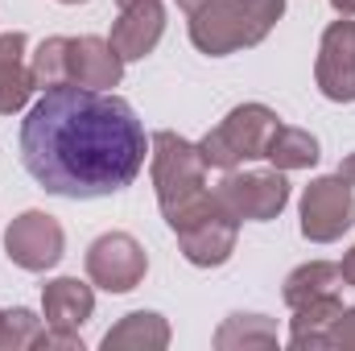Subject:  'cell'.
I'll list each match as a JSON object with an SVG mask.
<instances>
[{
    "mask_svg": "<svg viewBox=\"0 0 355 351\" xmlns=\"http://www.w3.org/2000/svg\"><path fill=\"white\" fill-rule=\"evenodd\" d=\"M277 128H281V116L268 103H240L198 141V153L207 170H236L244 162L265 157Z\"/></svg>",
    "mask_w": 355,
    "mask_h": 351,
    "instance_id": "obj_4",
    "label": "cell"
},
{
    "mask_svg": "<svg viewBox=\"0 0 355 351\" xmlns=\"http://www.w3.org/2000/svg\"><path fill=\"white\" fill-rule=\"evenodd\" d=\"M318 91L331 103H355V21L339 17L322 29L318 62H314Z\"/></svg>",
    "mask_w": 355,
    "mask_h": 351,
    "instance_id": "obj_9",
    "label": "cell"
},
{
    "mask_svg": "<svg viewBox=\"0 0 355 351\" xmlns=\"http://www.w3.org/2000/svg\"><path fill=\"white\" fill-rule=\"evenodd\" d=\"M42 314L54 331H79L95 314V293L79 277H54L42 285Z\"/></svg>",
    "mask_w": 355,
    "mask_h": 351,
    "instance_id": "obj_13",
    "label": "cell"
},
{
    "mask_svg": "<svg viewBox=\"0 0 355 351\" xmlns=\"http://www.w3.org/2000/svg\"><path fill=\"white\" fill-rule=\"evenodd\" d=\"M42 348L83 351V339H79V331H54V327H46V339H42Z\"/></svg>",
    "mask_w": 355,
    "mask_h": 351,
    "instance_id": "obj_23",
    "label": "cell"
},
{
    "mask_svg": "<svg viewBox=\"0 0 355 351\" xmlns=\"http://www.w3.org/2000/svg\"><path fill=\"white\" fill-rule=\"evenodd\" d=\"M331 8L343 12V17H355V0H331Z\"/></svg>",
    "mask_w": 355,
    "mask_h": 351,
    "instance_id": "obj_26",
    "label": "cell"
},
{
    "mask_svg": "<svg viewBox=\"0 0 355 351\" xmlns=\"http://www.w3.org/2000/svg\"><path fill=\"white\" fill-rule=\"evenodd\" d=\"M58 4H87V0H58Z\"/></svg>",
    "mask_w": 355,
    "mask_h": 351,
    "instance_id": "obj_28",
    "label": "cell"
},
{
    "mask_svg": "<svg viewBox=\"0 0 355 351\" xmlns=\"http://www.w3.org/2000/svg\"><path fill=\"white\" fill-rule=\"evenodd\" d=\"M149 174H153L162 215L174 232L198 223L202 215H211L219 207L215 190H207V162H202L198 145L170 128L149 137Z\"/></svg>",
    "mask_w": 355,
    "mask_h": 351,
    "instance_id": "obj_2",
    "label": "cell"
},
{
    "mask_svg": "<svg viewBox=\"0 0 355 351\" xmlns=\"http://www.w3.org/2000/svg\"><path fill=\"white\" fill-rule=\"evenodd\" d=\"M219 351H252V348H277V327L265 314H232L215 331Z\"/></svg>",
    "mask_w": 355,
    "mask_h": 351,
    "instance_id": "obj_18",
    "label": "cell"
},
{
    "mask_svg": "<svg viewBox=\"0 0 355 351\" xmlns=\"http://www.w3.org/2000/svg\"><path fill=\"white\" fill-rule=\"evenodd\" d=\"M339 285H347L339 264H331V261H306V264H297V268L285 277L281 298H285V306H289V310H297V306H306V302H314V298L339 293Z\"/></svg>",
    "mask_w": 355,
    "mask_h": 351,
    "instance_id": "obj_17",
    "label": "cell"
},
{
    "mask_svg": "<svg viewBox=\"0 0 355 351\" xmlns=\"http://www.w3.org/2000/svg\"><path fill=\"white\" fill-rule=\"evenodd\" d=\"M339 178H347V182L355 186V153H347V157L339 162Z\"/></svg>",
    "mask_w": 355,
    "mask_h": 351,
    "instance_id": "obj_25",
    "label": "cell"
},
{
    "mask_svg": "<svg viewBox=\"0 0 355 351\" xmlns=\"http://www.w3.org/2000/svg\"><path fill=\"white\" fill-rule=\"evenodd\" d=\"M327 348L355 351V306H343V314L335 318V327H331V335H327Z\"/></svg>",
    "mask_w": 355,
    "mask_h": 351,
    "instance_id": "obj_22",
    "label": "cell"
},
{
    "mask_svg": "<svg viewBox=\"0 0 355 351\" xmlns=\"http://www.w3.org/2000/svg\"><path fill=\"white\" fill-rule=\"evenodd\" d=\"M215 198L240 223H268L289 207V182H285V170H248V174L223 170Z\"/></svg>",
    "mask_w": 355,
    "mask_h": 351,
    "instance_id": "obj_5",
    "label": "cell"
},
{
    "mask_svg": "<svg viewBox=\"0 0 355 351\" xmlns=\"http://www.w3.org/2000/svg\"><path fill=\"white\" fill-rule=\"evenodd\" d=\"M4 252L25 273H46V268H54L62 261L67 232L50 211H21L4 232Z\"/></svg>",
    "mask_w": 355,
    "mask_h": 351,
    "instance_id": "obj_7",
    "label": "cell"
},
{
    "mask_svg": "<svg viewBox=\"0 0 355 351\" xmlns=\"http://www.w3.org/2000/svg\"><path fill=\"white\" fill-rule=\"evenodd\" d=\"M162 33H166V4L162 0H137V4L120 8L107 42L116 46V54L124 62H137V58H145V54L157 50Z\"/></svg>",
    "mask_w": 355,
    "mask_h": 351,
    "instance_id": "obj_11",
    "label": "cell"
},
{
    "mask_svg": "<svg viewBox=\"0 0 355 351\" xmlns=\"http://www.w3.org/2000/svg\"><path fill=\"white\" fill-rule=\"evenodd\" d=\"M149 257L141 248L137 236L128 232H103L99 240H91L87 248V277L91 285L107 289V293H128L145 281Z\"/></svg>",
    "mask_w": 355,
    "mask_h": 351,
    "instance_id": "obj_8",
    "label": "cell"
},
{
    "mask_svg": "<svg viewBox=\"0 0 355 351\" xmlns=\"http://www.w3.org/2000/svg\"><path fill=\"white\" fill-rule=\"evenodd\" d=\"M190 17V42L207 58L261 46L285 17V0H178Z\"/></svg>",
    "mask_w": 355,
    "mask_h": 351,
    "instance_id": "obj_3",
    "label": "cell"
},
{
    "mask_svg": "<svg viewBox=\"0 0 355 351\" xmlns=\"http://www.w3.org/2000/svg\"><path fill=\"white\" fill-rule=\"evenodd\" d=\"M178 236V248H182V257L190 264H198V268H219V264L232 261V252H236V240H240V219L219 203L211 215H202L198 223H190V228H182L174 232Z\"/></svg>",
    "mask_w": 355,
    "mask_h": 351,
    "instance_id": "obj_10",
    "label": "cell"
},
{
    "mask_svg": "<svg viewBox=\"0 0 355 351\" xmlns=\"http://www.w3.org/2000/svg\"><path fill=\"white\" fill-rule=\"evenodd\" d=\"M339 268H343V281L355 285V248H352V252H343V264H339Z\"/></svg>",
    "mask_w": 355,
    "mask_h": 351,
    "instance_id": "obj_24",
    "label": "cell"
},
{
    "mask_svg": "<svg viewBox=\"0 0 355 351\" xmlns=\"http://www.w3.org/2000/svg\"><path fill=\"white\" fill-rule=\"evenodd\" d=\"M67 75L71 83L91 91H107L124 79V58L116 54V46L107 37H71V50H67Z\"/></svg>",
    "mask_w": 355,
    "mask_h": 351,
    "instance_id": "obj_12",
    "label": "cell"
},
{
    "mask_svg": "<svg viewBox=\"0 0 355 351\" xmlns=\"http://www.w3.org/2000/svg\"><path fill=\"white\" fill-rule=\"evenodd\" d=\"M339 314H343V298L339 293H327V298H314V302L297 306L293 323H289V348H297V351L327 348V335H331Z\"/></svg>",
    "mask_w": 355,
    "mask_h": 351,
    "instance_id": "obj_16",
    "label": "cell"
},
{
    "mask_svg": "<svg viewBox=\"0 0 355 351\" xmlns=\"http://www.w3.org/2000/svg\"><path fill=\"white\" fill-rule=\"evenodd\" d=\"M21 166L62 198H107L145 170L149 137L137 108L112 91L79 83L46 87L21 120Z\"/></svg>",
    "mask_w": 355,
    "mask_h": 351,
    "instance_id": "obj_1",
    "label": "cell"
},
{
    "mask_svg": "<svg viewBox=\"0 0 355 351\" xmlns=\"http://www.w3.org/2000/svg\"><path fill=\"white\" fill-rule=\"evenodd\" d=\"M355 228V190L347 178L327 174L302 190V236L310 244H335Z\"/></svg>",
    "mask_w": 355,
    "mask_h": 351,
    "instance_id": "obj_6",
    "label": "cell"
},
{
    "mask_svg": "<svg viewBox=\"0 0 355 351\" xmlns=\"http://www.w3.org/2000/svg\"><path fill=\"white\" fill-rule=\"evenodd\" d=\"M67 50H71V37H46L37 46V54L29 58V71H33V83L46 87H58V83H71L67 75Z\"/></svg>",
    "mask_w": 355,
    "mask_h": 351,
    "instance_id": "obj_21",
    "label": "cell"
},
{
    "mask_svg": "<svg viewBox=\"0 0 355 351\" xmlns=\"http://www.w3.org/2000/svg\"><path fill=\"white\" fill-rule=\"evenodd\" d=\"M46 339V323L29 310V306H12L0 310V351H29L42 348Z\"/></svg>",
    "mask_w": 355,
    "mask_h": 351,
    "instance_id": "obj_20",
    "label": "cell"
},
{
    "mask_svg": "<svg viewBox=\"0 0 355 351\" xmlns=\"http://www.w3.org/2000/svg\"><path fill=\"white\" fill-rule=\"evenodd\" d=\"M265 157L272 162V170H310V166L318 162V137L306 132V128H289V124H281L277 137L268 141Z\"/></svg>",
    "mask_w": 355,
    "mask_h": 351,
    "instance_id": "obj_19",
    "label": "cell"
},
{
    "mask_svg": "<svg viewBox=\"0 0 355 351\" xmlns=\"http://www.w3.org/2000/svg\"><path fill=\"white\" fill-rule=\"evenodd\" d=\"M107 351H162L170 348V323L153 310H132L124 314L107 335H103Z\"/></svg>",
    "mask_w": 355,
    "mask_h": 351,
    "instance_id": "obj_15",
    "label": "cell"
},
{
    "mask_svg": "<svg viewBox=\"0 0 355 351\" xmlns=\"http://www.w3.org/2000/svg\"><path fill=\"white\" fill-rule=\"evenodd\" d=\"M116 4H120V8H128V4H137V0H116Z\"/></svg>",
    "mask_w": 355,
    "mask_h": 351,
    "instance_id": "obj_27",
    "label": "cell"
},
{
    "mask_svg": "<svg viewBox=\"0 0 355 351\" xmlns=\"http://www.w3.org/2000/svg\"><path fill=\"white\" fill-rule=\"evenodd\" d=\"M37 91L33 71L25 62V33H0V116H12L29 103V95Z\"/></svg>",
    "mask_w": 355,
    "mask_h": 351,
    "instance_id": "obj_14",
    "label": "cell"
}]
</instances>
